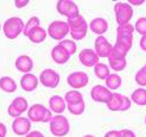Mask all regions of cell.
Returning a JSON list of instances; mask_svg holds the SVG:
<instances>
[{
  "mask_svg": "<svg viewBox=\"0 0 146 137\" xmlns=\"http://www.w3.org/2000/svg\"><path fill=\"white\" fill-rule=\"evenodd\" d=\"M135 31V29L132 24H122L118 25L116 27V39L115 44L113 45L116 50L126 54L131 50L133 44V33Z\"/></svg>",
  "mask_w": 146,
  "mask_h": 137,
  "instance_id": "1",
  "label": "cell"
},
{
  "mask_svg": "<svg viewBox=\"0 0 146 137\" xmlns=\"http://www.w3.org/2000/svg\"><path fill=\"white\" fill-rule=\"evenodd\" d=\"M67 23L69 25V33L72 37V39L81 41L87 36L89 25H88V23H87L86 19L81 16V14H77V16L68 18Z\"/></svg>",
  "mask_w": 146,
  "mask_h": 137,
  "instance_id": "2",
  "label": "cell"
},
{
  "mask_svg": "<svg viewBox=\"0 0 146 137\" xmlns=\"http://www.w3.org/2000/svg\"><path fill=\"white\" fill-rule=\"evenodd\" d=\"M52 117L51 110L42 104H33L27 110V118L36 123H50Z\"/></svg>",
  "mask_w": 146,
  "mask_h": 137,
  "instance_id": "3",
  "label": "cell"
},
{
  "mask_svg": "<svg viewBox=\"0 0 146 137\" xmlns=\"http://www.w3.org/2000/svg\"><path fill=\"white\" fill-rule=\"evenodd\" d=\"M25 24L21 18L19 17H11L5 20L3 24V32L6 38L9 39H16L18 36L24 32Z\"/></svg>",
  "mask_w": 146,
  "mask_h": 137,
  "instance_id": "4",
  "label": "cell"
},
{
  "mask_svg": "<svg viewBox=\"0 0 146 137\" xmlns=\"http://www.w3.org/2000/svg\"><path fill=\"white\" fill-rule=\"evenodd\" d=\"M49 124H50L51 134L56 137H64L69 134V130H70L69 120L63 114H56V116H54Z\"/></svg>",
  "mask_w": 146,
  "mask_h": 137,
  "instance_id": "5",
  "label": "cell"
},
{
  "mask_svg": "<svg viewBox=\"0 0 146 137\" xmlns=\"http://www.w3.org/2000/svg\"><path fill=\"white\" fill-rule=\"evenodd\" d=\"M114 14L118 25L128 24L129 20L133 17V7L128 3L118 1L114 5Z\"/></svg>",
  "mask_w": 146,
  "mask_h": 137,
  "instance_id": "6",
  "label": "cell"
},
{
  "mask_svg": "<svg viewBox=\"0 0 146 137\" xmlns=\"http://www.w3.org/2000/svg\"><path fill=\"white\" fill-rule=\"evenodd\" d=\"M69 33V25L67 21L63 20H54L52 23H50L48 26V35L52 39L56 41H63L64 37Z\"/></svg>",
  "mask_w": 146,
  "mask_h": 137,
  "instance_id": "7",
  "label": "cell"
},
{
  "mask_svg": "<svg viewBox=\"0 0 146 137\" xmlns=\"http://www.w3.org/2000/svg\"><path fill=\"white\" fill-rule=\"evenodd\" d=\"M131 105H132L131 98L122 96L120 93H113V97L111 99V102L107 104V107H108V110H111L113 112L115 111L125 112L131 109Z\"/></svg>",
  "mask_w": 146,
  "mask_h": 137,
  "instance_id": "8",
  "label": "cell"
},
{
  "mask_svg": "<svg viewBox=\"0 0 146 137\" xmlns=\"http://www.w3.org/2000/svg\"><path fill=\"white\" fill-rule=\"evenodd\" d=\"M29 110V103L24 97H17L13 99V102L10 104L9 109H7V113L10 117H13L14 119L21 117V114L24 112H27Z\"/></svg>",
  "mask_w": 146,
  "mask_h": 137,
  "instance_id": "9",
  "label": "cell"
},
{
  "mask_svg": "<svg viewBox=\"0 0 146 137\" xmlns=\"http://www.w3.org/2000/svg\"><path fill=\"white\" fill-rule=\"evenodd\" d=\"M60 80H61L60 74L51 68L42 70V73L39 74V82L48 88H56L58 84H60Z\"/></svg>",
  "mask_w": 146,
  "mask_h": 137,
  "instance_id": "10",
  "label": "cell"
},
{
  "mask_svg": "<svg viewBox=\"0 0 146 137\" xmlns=\"http://www.w3.org/2000/svg\"><path fill=\"white\" fill-rule=\"evenodd\" d=\"M108 64H109V68H112L114 72H121L126 68V54H123L119 50H116L113 47V50L111 55L108 57Z\"/></svg>",
  "mask_w": 146,
  "mask_h": 137,
  "instance_id": "11",
  "label": "cell"
},
{
  "mask_svg": "<svg viewBox=\"0 0 146 137\" xmlns=\"http://www.w3.org/2000/svg\"><path fill=\"white\" fill-rule=\"evenodd\" d=\"M90 97L94 102L96 103H102V104H108L111 102V99L113 97V93L111 90H108L106 86L102 85H96L94 86L90 91Z\"/></svg>",
  "mask_w": 146,
  "mask_h": 137,
  "instance_id": "12",
  "label": "cell"
},
{
  "mask_svg": "<svg viewBox=\"0 0 146 137\" xmlns=\"http://www.w3.org/2000/svg\"><path fill=\"white\" fill-rule=\"evenodd\" d=\"M56 10L60 14L67 17V19L80 14L78 6L71 0H60V1H57Z\"/></svg>",
  "mask_w": 146,
  "mask_h": 137,
  "instance_id": "13",
  "label": "cell"
},
{
  "mask_svg": "<svg viewBox=\"0 0 146 137\" xmlns=\"http://www.w3.org/2000/svg\"><path fill=\"white\" fill-rule=\"evenodd\" d=\"M88 81H89L88 74L84 73V72H74V73H70L67 78L68 85L74 90H80L86 87L88 85Z\"/></svg>",
  "mask_w": 146,
  "mask_h": 137,
  "instance_id": "14",
  "label": "cell"
},
{
  "mask_svg": "<svg viewBox=\"0 0 146 137\" xmlns=\"http://www.w3.org/2000/svg\"><path fill=\"white\" fill-rule=\"evenodd\" d=\"M12 130L18 136H26L31 132V120L27 117H19L12 122Z\"/></svg>",
  "mask_w": 146,
  "mask_h": 137,
  "instance_id": "15",
  "label": "cell"
},
{
  "mask_svg": "<svg viewBox=\"0 0 146 137\" xmlns=\"http://www.w3.org/2000/svg\"><path fill=\"white\" fill-rule=\"evenodd\" d=\"M99 55L94 49H83L78 54V60L84 67H95L99 63Z\"/></svg>",
  "mask_w": 146,
  "mask_h": 137,
  "instance_id": "16",
  "label": "cell"
},
{
  "mask_svg": "<svg viewBox=\"0 0 146 137\" xmlns=\"http://www.w3.org/2000/svg\"><path fill=\"white\" fill-rule=\"evenodd\" d=\"M95 51L99 55V57H109L112 50H113V45L109 43V41L105 37V36H98L95 39Z\"/></svg>",
  "mask_w": 146,
  "mask_h": 137,
  "instance_id": "17",
  "label": "cell"
},
{
  "mask_svg": "<svg viewBox=\"0 0 146 137\" xmlns=\"http://www.w3.org/2000/svg\"><path fill=\"white\" fill-rule=\"evenodd\" d=\"M14 64H16V68L24 74H29L33 68V61L27 55H19Z\"/></svg>",
  "mask_w": 146,
  "mask_h": 137,
  "instance_id": "18",
  "label": "cell"
},
{
  "mask_svg": "<svg viewBox=\"0 0 146 137\" xmlns=\"http://www.w3.org/2000/svg\"><path fill=\"white\" fill-rule=\"evenodd\" d=\"M51 57H52L54 62H56L57 64H64L69 61L70 55L68 54V51L63 47L57 44L52 48V50H51Z\"/></svg>",
  "mask_w": 146,
  "mask_h": 137,
  "instance_id": "19",
  "label": "cell"
},
{
  "mask_svg": "<svg viewBox=\"0 0 146 137\" xmlns=\"http://www.w3.org/2000/svg\"><path fill=\"white\" fill-rule=\"evenodd\" d=\"M38 86V78L29 73L24 74L20 79V87L23 88L25 92H33Z\"/></svg>",
  "mask_w": 146,
  "mask_h": 137,
  "instance_id": "20",
  "label": "cell"
},
{
  "mask_svg": "<svg viewBox=\"0 0 146 137\" xmlns=\"http://www.w3.org/2000/svg\"><path fill=\"white\" fill-rule=\"evenodd\" d=\"M89 29L92 30V32L96 33L99 36H102L108 30V21L105 18L96 17L89 23Z\"/></svg>",
  "mask_w": 146,
  "mask_h": 137,
  "instance_id": "21",
  "label": "cell"
},
{
  "mask_svg": "<svg viewBox=\"0 0 146 137\" xmlns=\"http://www.w3.org/2000/svg\"><path fill=\"white\" fill-rule=\"evenodd\" d=\"M49 107L51 112H55L56 114H61L67 109V103H65L64 98L61 96H52L49 99Z\"/></svg>",
  "mask_w": 146,
  "mask_h": 137,
  "instance_id": "22",
  "label": "cell"
},
{
  "mask_svg": "<svg viewBox=\"0 0 146 137\" xmlns=\"http://www.w3.org/2000/svg\"><path fill=\"white\" fill-rule=\"evenodd\" d=\"M46 36H48V32H46L45 29L42 27V26H37V27L32 29V30L27 33L26 37L32 43H42V42L45 41Z\"/></svg>",
  "mask_w": 146,
  "mask_h": 137,
  "instance_id": "23",
  "label": "cell"
},
{
  "mask_svg": "<svg viewBox=\"0 0 146 137\" xmlns=\"http://www.w3.org/2000/svg\"><path fill=\"white\" fill-rule=\"evenodd\" d=\"M0 90L6 93H13L17 91V82L10 76L0 78Z\"/></svg>",
  "mask_w": 146,
  "mask_h": 137,
  "instance_id": "24",
  "label": "cell"
},
{
  "mask_svg": "<svg viewBox=\"0 0 146 137\" xmlns=\"http://www.w3.org/2000/svg\"><path fill=\"white\" fill-rule=\"evenodd\" d=\"M64 100L67 103V105H75V104L83 102V97H82V93L78 92L77 90H71L65 93Z\"/></svg>",
  "mask_w": 146,
  "mask_h": 137,
  "instance_id": "25",
  "label": "cell"
},
{
  "mask_svg": "<svg viewBox=\"0 0 146 137\" xmlns=\"http://www.w3.org/2000/svg\"><path fill=\"white\" fill-rule=\"evenodd\" d=\"M131 100L139 106H146V90L141 87L134 90L131 94Z\"/></svg>",
  "mask_w": 146,
  "mask_h": 137,
  "instance_id": "26",
  "label": "cell"
},
{
  "mask_svg": "<svg viewBox=\"0 0 146 137\" xmlns=\"http://www.w3.org/2000/svg\"><path fill=\"white\" fill-rule=\"evenodd\" d=\"M94 74L96 75V78H99L100 80H105L111 75V72H109V67L105 63L99 62L95 67H94Z\"/></svg>",
  "mask_w": 146,
  "mask_h": 137,
  "instance_id": "27",
  "label": "cell"
},
{
  "mask_svg": "<svg viewBox=\"0 0 146 137\" xmlns=\"http://www.w3.org/2000/svg\"><path fill=\"white\" fill-rule=\"evenodd\" d=\"M121 84H122V80L119 74H111L106 79V87L111 91H115L120 88Z\"/></svg>",
  "mask_w": 146,
  "mask_h": 137,
  "instance_id": "28",
  "label": "cell"
},
{
  "mask_svg": "<svg viewBox=\"0 0 146 137\" xmlns=\"http://www.w3.org/2000/svg\"><path fill=\"white\" fill-rule=\"evenodd\" d=\"M61 47H63L65 50L68 51V54L71 56V55H74L76 53V49H77V45H76V43L74 41H71V39H63L61 41L60 43H58Z\"/></svg>",
  "mask_w": 146,
  "mask_h": 137,
  "instance_id": "29",
  "label": "cell"
},
{
  "mask_svg": "<svg viewBox=\"0 0 146 137\" xmlns=\"http://www.w3.org/2000/svg\"><path fill=\"white\" fill-rule=\"evenodd\" d=\"M67 109L71 114L80 116V114H82L84 112V110H86V103L83 100V102L78 103V104H75V105H67Z\"/></svg>",
  "mask_w": 146,
  "mask_h": 137,
  "instance_id": "30",
  "label": "cell"
},
{
  "mask_svg": "<svg viewBox=\"0 0 146 137\" xmlns=\"http://www.w3.org/2000/svg\"><path fill=\"white\" fill-rule=\"evenodd\" d=\"M37 26H40V20H39V18L38 17H31L30 19L27 20V23L25 24V27H24V35L25 36H27V33L30 32L32 29H35V27H37Z\"/></svg>",
  "mask_w": 146,
  "mask_h": 137,
  "instance_id": "31",
  "label": "cell"
},
{
  "mask_svg": "<svg viewBox=\"0 0 146 137\" xmlns=\"http://www.w3.org/2000/svg\"><path fill=\"white\" fill-rule=\"evenodd\" d=\"M135 82L140 86L141 88H144L145 86H146V69L143 67L140 68L139 70L135 73Z\"/></svg>",
  "mask_w": 146,
  "mask_h": 137,
  "instance_id": "32",
  "label": "cell"
},
{
  "mask_svg": "<svg viewBox=\"0 0 146 137\" xmlns=\"http://www.w3.org/2000/svg\"><path fill=\"white\" fill-rule=\"evenodd\" d=\"M134 29L139 35L146 36V17H141L138 19L134 24Z\"/></svg>",
  "mask_w": 146,
  "mask_h": 137,
  "instance_id": "33",
  "label": "cell"
},
{
  "mask_svg": "<svg viewBox=\"0 0 146 137\" xmlns=\"http://www.w3.org/2000/svg\"><path fill=\"white\" fill-rule=\"evenodd\" d=\"M121 131V137H135V134L129 130V129H123V130H120Z\"/></svg>",
  "mask_w": 146,
  "mask_h": 137,
  "instance_id": "34",
  "label": "cell"
},
{
  "mask_svg": "<svg viewBox=\"0 0 146 137\" xmlns=\"http://www.w3.org/2000/svg\"><path fill=\"white\" fill-rule=\"evenodd\" d=\"M105 137H121V131L120 130H111L105 135Z\"/></svg>",
  "mask_w": 146,
  "mask_h": 137,
  "instance_id": "35",
  "label": "cell"
},
{
  "mask_svg": "<svg viewBox=\"0 0 146 137\" xmlns=\"http://www.w3.org/2000/svg\"><path fill=\"white\" fill-rule=\"evenodd\" d=\"M27 4H29V0H16V1H14V5H16L18 9H23Z\"/></svg>",
  "mask_w": 146,
  "mask_h": 137,
  "instance_id": "36",
  "label": "cell"
},
{
  "mask_svg": "<svg viewBox=\"0 0 146 137\" xmlns=\"http://www.w3.org/2000/svg\"><path fill=\"white\" fill-rule=\"evenodd\" d=\"M25 137H45L40 131H31L30 134H27Z\"/></svg>",
  "mask_w": 146,
  "mask_h": 137,
  "instance_id": "37",
  "label": "cell"
},
{
  "mask_svg": "<svg viewBox=\"0 0 146 137\" xmlns=\"http://www.w3.org/2000/svg\"><path fill=\"white\" fill-rule=\"evenodd\" d=\"M139 45H140V48L144 50V51H146V36H141L140 42H139Z\"/></svg>",
  "mask_w": 146,
  "mask_h": 137,
  "instance_id": "38",
  "label": "cell"
},
{
  "mask_svg": "<svg viewBox=\"0 0 146 137\" xmlns=\"http://www.w3.org/2000/svg\"><path fill=\"white\" fill-rule=\"evenodd\" d=\"M6 132H7V128L4 123H0V136L6 137Z\"/></svg>",
  "mask_w": 146,
  "mask_h": 137,
  "instance_id": "39",
  "label": "cell"
},
{
  "mask_svg": "<svg viewBox=\"0 0 146 137\" xmlns=\"http://www.w3.org/2000/svg\"><path fill=\"white\" fill-rule=\"evenodd\" d=\"M131 6H138V5H143L145 1H144V0H129V1H127Z\"/></svg>",
  "mask_w": 146,
  "mask_h": 137,
  "instance_id": "40",
  "label": "cell"
},
{
  "mask_svg": "<svg viewBox=\"0 0 146 137\" xmlns=\"http://www.w3.org/2000/svg\"><path fill=\"white\" fill-rule=\"evenodd\" d=\"M83 137H95V136H93V135H86V136H83Z\"/></svg>",
  "mask_w": 146,
  "mask_h": 137,
  "instance_id": "41",
  "label": "cell"
},
{
  "mask_svg": "<svg viewBox=\"0 0 146 137\" xmlns=\"http://www.w3.org/2000/svg\"><path fill=\"white\" fill-rule=\"evenodd\" d=\"M1 29H3V25H1V24H0V30H1Z\"/></svg>",
  "mask_w": 146,
  "mask_h": 137,
  "instance_id": "42",
  "label": "cell"
},
{
  "mask_svg": "<svg viewBox=\"0 0 146 137\" xmlns=\"http://www.w3.org/2000/svg\"><path fill=\"white\" fill-rule=\"evenodd\" d=\"M144 68H145V69H146V63H145V66H144Z\"/></svg>",
  "mask_w": 146,
  "mask_h": 137,
  "instance_id": "43",
  "label": "cell"
},
{
  "mask_svg": "<svg viewBox=\"0 0 146 137\" xmlns=\"http://www.w3.org/2000/svg\"><path fill=\"white\" fill-rule=\"evenodd\" d=\"M145 124H146V117H145Z\"/></svg>",
  "mask_w": 146,
  "mask_h": 137,
  "instance_id": "44",
  "label": "cell"
},
{
  "mask_svg": "<svg viewBox=\"0 0 146 137\" xmlns=\"http://www.w3.org/2000/svg\"><path fill=\"white\" fill-rule=\"evenodd\" d=\"M0 137H4V136H0Z\"/></svg>",
  "mask_w": 146,
  "mask_h": 137,
  "instance_id": "45",
  "label": "cell"
}]
</instances>
